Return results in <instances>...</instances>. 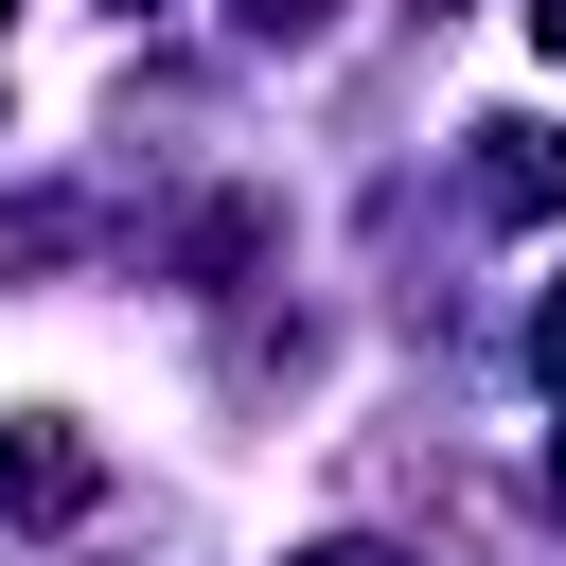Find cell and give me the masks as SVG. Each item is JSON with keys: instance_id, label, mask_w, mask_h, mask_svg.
I'll return each mask as SVG.
<instances>
[{"instance_id": "obj_3", "label": "cell", "mask_w": 566, "mask_h": 566, "mask_svg": "<svg viewBox=\"0 0 566 566\" xmlns=\"http://www.w3.org/2000/svg\"><path fill=\"white\" fill-rule=\"evenodd\" d=\"M531 371H548V389H566V283H548V301H531Z\"/></svg>"}, {"instance_id": "obj_1", "label": "cell", "mask_w": 566, "mask_h": 566, "mask_svg": "<svg viewBox=\"0 0 566 566\" xmlns=\"http://www.w3.org/2000/svg\"><path fill=\"white\" fill-rule=\"evenodd\" d=\"M88 424H53V407H18L0 424V531H53V513H88Z\"/></svg>"}, {"instance_id": "obj_7", "label": "cell", "mask_w": 566, "mask_h": 566, "mask_svg": "<svg viewBox=\"0 0 566 566\" xmlns=\"http://www.w3.org/2000/svg\"><path fill=\"white\" fill-rule=\"evenodd\" d=\"M548 495H566V442H548Z\"/></svg>"}, {"instance_id": "obj_4", "label": "cell", "mask_w": 566, "mask_h": 566, "mask_svg": "<svg viewBox=\"0 0 566 566\" xmlns=\"http://www.w3.org/2000/svg\"><path fill=\"white\" fill-rule=\"evenodd\" d=\"M230 18H248V35H318V0H230Z\"/></svg>"}, {"instance_id": "obj_6", "label": "cell", "mask_w": 566, "mask_h": 566, "mask_svg": "<svg viewBox=\"0 0 566 566\" xmlns=\"http://www.w3.org/2000/svg\"><path fill=\"white\" fill-rule=\"evenodd\" d=\"M513 18H531V53H548V71H566V0H513Z\"/></svg>"}, {"instance_id": "obj_5", "label": "cell", "mask_w": 566, "mask_h": 566, "mask_svg": "<svg viewBox=\"0 0 566 566\" xmlns=\"http://www.w3.org/2000/svg\"><path fill=\"white\" fill-rule=\"evenodd\" d=\"M283 566H407V548H371V531H336V548H283Z\"/></svg>"}, {"instance_id": "obj_2", "label": "cell", "mask_w": 566, "mask_h": 566, "mask_svg": "<svg viewBox=\"0 0 566 566\" xmlns=\"http://www.w3.org/2000/svg\"><path fill=\"white\" fill-rule=\"evenodd\" d=\"M478 212L495 230H548L566 212V124H478Z\"/></svg>"}, {"instance_id": "obj_9", "label": "cell", "mask_w": 566, "mask_h": 566, "mask_svg": "<svg viewBox=\"0 0 566 566\" xmlns=\"http://www.w3.org/2000/svg\"><path fill=\"white\" fill-rule=\"evenodd\" d=\"M124 18H142V0H124Z\"/></svg>"}, {"instance_id": "obj_8", "label": "cell", "mask_w": 566, "mask_h": 566, "mask_svg": "<svg viewBox=\"0 0 566 566\" xmlns=\"http://www.w3.org/2000/svg\"><path fill=\"white\" fill-rule=\"evenodd\" d=\"M0 35H18V0H0Z\"/></svg>"}]
</instances>
